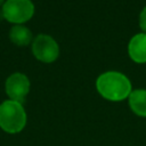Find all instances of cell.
<instances>
[{
	"mask_svg": "<svg viewBox=\"0 0 146 146\" xmlns=\"http://www.w3.org/2000/svg\"><path fill=\"white\" fill-rule=\"evenodd\" d=\"M34 5L31 0H7L2 6V16L10 23L21 25L32 18Z\"/></svg>",
	"mask_w": 146,
	"mask_h": 146,
	"instance_id": "cell-3",
	"label": "cell"
},
{
	"mask_svg": "<svg viewBox=\"0 0 146 146\" xmlns=\"http://www.w3.org/2000/svg\"><path fill=\"white\" fill-rule=\"evenodd\" d=\"M32 32L23 25H15L9 31V39L13 43L19 47H24L31 43L32 41Z\"/></svg>",
	"mask_w": 146,
	"mask_h": 146,
	"instance_id": "cell-8",
	"label": "cell"
},
{
	"mask_svg": "<svg viewBox=\"0 0 146 146\" xmlns=\"http://www.w3.org/2000/svg\"><path fill=\"white\" fill-rule=\"evenodd\" d=\"M3 1H5V0H0V5H2V3H3Z\"/></svg>",
	"mask_w": 146,
	"mask_h": 146,
	"instance_id": "cell-10",
	"label": "cell"
},
{
	"mask_svg": "<svg viewBox=\"0 0 146 146\" xmlns=\"http://www.w3.org/2000/svg\"><path fill=\"white\" fill-rule=\"evenodd\" d=\"M129 105L135 114L146 117V90L137 89L131 91L129 95Z\"/></svg>",
	"mask_w": 146,
	"mask_h": 146,
	"instance_id": "cell-7",
	"label": "cell"
},
{
	"mask_svg": "<svg viewBox=\"0 0 146 146\" xmlns=\"http://www.w3.org/2000/svg\"><path fill=\"white\" fill-rule=\"evenodd\" d=\"M96 88L102 97L112 102L123 100L131 94L130 80L116 71L100 74L96 80Z\"/></svg>",
	"mask_w": 146,
	"mask_h": 146,
	"instance_id": "cell-1",
	"label": "cell"
},
{
	"mask_svg": "<svg viewBox=\"0 0 146 146\" xmlns=\"http://www.w3.org/2000/svg\"><path fill=\"white\" fill-rule=\"evenodd\" d=\"M5 88L10 100L22 104L30 91V80L23 73H13L6 80Z\"/></svg>",
	"mask_w": 146,
	"mask_h": 146,
	"instance_id": "cell-5",
	"label": "cell"
},
{
	"mask_svg": "<svg viewBox=\"0 0 146 146\" xmlns=\"http://www.w3.org/2000/svg\"><path fill=\"white\" fill-rule=\"evenodd\" d=\"M32 52L42 63H52L59 55L57 42L48 34H39L32 42Z\"/></svg>",
	"mask_w": 146,
	"mask_h": 146,
	"instance_id": "cell-4",
	"label": "cell"
},
{
	"mask_svg": "<svg viewBox=\"0 0 146 146\" xmlns=\"http://www.w3.org/2000/svg\"><path fill=\"white\" fill-rule=\"evenodd\" d=\"M128 52L133 62L146 63V33H138L131 38L128 44Z\"/></svg>",
	"mask_w": 146,
	"mask_h": 146,
	"instance_id": "cell-6",
	"label": "cell"
},
{
	"mask_svg": "<svg viewBox=\"0 0 146 146\" xmlns=\"http://www.w3.org/2000/svg\"><path fill=\"white\" fill-rule=\"evenodd\" d=\"M139 26L143 30V33H146V7L141 10L139 15Z\"/></svg>",
	"mask_w": 146,
	"mask_h": 146,
	"instance_id": "cell-9",
	"label": "cell"
},
{
	"mask_svg": "<svg viewBox=\"0 0 146 146\" xmlns=\"http://www.w3.org/2000/svg\"><path fill=\"white\" fill-rule=\"evenodd\" d=\"M26 124V113L23 105L14 100L0 104V128L8 133H17Z\"/></svg>",
	"mask_w": 146,
	"mask_h": 146,
	"instance_id": "cell-2",
	"label": "cell"
}]
</instances>
